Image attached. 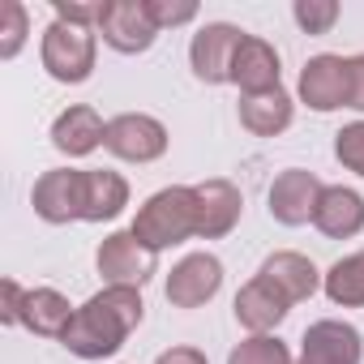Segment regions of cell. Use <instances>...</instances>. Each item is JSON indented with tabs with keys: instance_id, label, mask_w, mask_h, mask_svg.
<instances>
[{
	"instance_id": "obj_1",
	"label": "cell",
	"mask_w": 364,
	"mask_h": 364,
	"mask_svg": "<svg viewBox=\"0 0 364 364\" xmlns=\"http://www.w3.org/2000/svg\"><path fill=\"white\" fill-rule=\"evenodd\" d=\"M141 317H146L141 287H103L73 313L60 343L77 360H107L124 347V338L141 326Z\"/></svg>"
},
{
	"instance_id": "obj_2",
	"label": "cell",
	"mask_w": 364,
	"mask_h": 364,
	"mask_svg": "<svg viewBox=\"0 0 364 364\" xmlns=\"http://www.w3.org/2000/svg\"><path fill=\"white\" fill-rule=\"evenodd\" d=\"M137 245H146L150 253H163L171 245H185L189 236H198V189L193 185H171L159 189L154 198H146L133 215Z\"/></svg>"
},
{
	"instance_id": "obj_3",
	"label": "cell",
	"mask_w": 364,
	"mask_h": 364,
	"mask_svg": "<svg viewBox=\"0 0 364 364\" xmlns=\"http://www.w3.org/2000/svg\"><path fill=\"white\" fill-rule=\"evenodd\" d=\"M95 31L86 26H69V22H52L43 31V43H39V60L48 69V77L65 82V86H77L95 73Z\"/></svg>"
},
{
	"instance_id": "obj_4",
	"label": "cell",
	"mask_w": 364,
	"mask_h": 364,
	"mask_svg": "<svg viewBox=\"0 0 364 364\" xmlns=\"http://www.w3.org/2000/svg\"><path fill=\"white\" fill-rule=\"evenodd\" d=\"M31 206L43 223H73L86 219V171L82 167H52L35 180Z\"/></svg>"
},
{
	"instance_id": "obj_5",
	"label": "cell",
	"mask_w": 364,
	"mask_h": 364,
	"mask_svg": "<svg viewBox=\"0 0 364 364\" xmlns=\"http://www.w3.org/2000/svg\"><path fill=\"white\" fill-rule=\"evenodd\" d=\"M99 35L107 48L137 56L159 39V26L150 18L146 0H103V14H99Z\"/></svg>"
},
{
	"instance_id": "obj_6",
	"label": "cell",
	"mask_w": 364,
	"mask_h": 364,
	"mask_svg": "<svg viewBox=\"0 0 364 364\" xmlns=\"http://www.w3.org/2000/svg\"><path fill=\"white\" fill-rule=\"evenodd\" d=\"M103 146L124 163H154L167 154V129H163V120H154L146 112H124V116L107 120Z\"/></svg>"
},
{
	"instance_id": "obj_7",
	"label": "cell",
	"mask_w": 364,
	"mask_h": 364,
	"mask_svg": "<svg viewBox=\"0 0 364 364\" xmlns=\"http://www.w3.org/2000/svg\"><path fill=\"white\" fill-rule=\"evenodd\" d=\"M240 43H245V31H240V26H232V22H206V26L193 35V43H189V65H193V73H198L206 86L232 82V60H236Z\"/></svg>"
},
{
	"instance_id": "obj_8",
	"label": "cell",
	"mask_w": 364,
	"mask_h": 364,
	"mask_svg": "<svg viewBox=\"0 0 364 364\" xmlns=\"http://www.w3.org/2000/svg\"><path fill=\"white\" fill-rule=\"evenodd\" d=\"M154 257L146 245H137L133 232H112L99 253H95V266L99 274L107 279V287H146L150 274H154Z\"/></svg>"
},
{
	"instance_id": "obj_9",
	"label": "cell",
	"mask_w": 364,
	"mask_h": 364,
	"mask_svg": "<svg viewBox=\"0 0 364 364\" xmlns=\"http://www.w3.org/2000/svg\"><path fill=\"white\" fill-rule=\"evenodd\" d=\"M223 287V262L215 253H189L180 257L167 274V300L176 309H202Z\"/></svg>"
},
{
	"instance_id": "obj_10",
	"label": "cell",
	"mask_w": 364,
	"mask_h": 364,
	"mask_svg": "<svg viewBox=\"0 0 364 364\" xmlns=\"http://www.w3.org/2000/svg\"><path fill=\"white\" fill-rule=\"evenodd\" d=\"M321 189H326V185H321L313 171H304V167L279 171L274 185H270V193H266L270 219L283 223V228H304V223H313V210H317Z\"/></svg>"
},
{
	"instance_id": "obj_11",
	"label": "cell",
	"mask_w": 364,
	"mask_h": 364,
	"mask_svg": "<svg viewBox=\"0 0 364 364\" xmlns=\"http://www.w3.org/2000/svg\"><path fill=\"white\" fill-rule=\"evenodd\" d=\"M300 99L313 107V112H334V107H347L351 99V73H347V56H313L304 60L300 69Z\"/></svg>"
},
{
	"instance_id": "obj_12",
	"label": "cell",
	"mask_w": 364,
	"mask_h": 364,
	"mask_svg": "<svg viewBox=\"0 0 364 364\" xmlns=\"http://www.w3.org/2000/svg\"><path fill=\"white\" fill-rule=\"evenodd\" d=\"M360 355H364L360 330L334 317L313 321L300 338V364H360Z\"/></svg>"
},
{
	"instance_id": "obj_13",
	"label": "cell",
	"mask_w": 364,
	"mask_h": 364,
	"mask_svg": "<svg viewBox=\"0 0 364 364\" xmlns=\"http://www.w3.org/2000/svg\"><path fill=\"white\" fill-rule=\"evenodd\" d=\"M198 189V236L202 240H223L236 223H240V210H245V198L232 180H202Z\"/></svg>"
},
{
	"instance_id": "obj_14",
	"label": "cell",
	"mask_w": 364,
	"mask_h": 364,
	"mask_svg": "<svg viewBox=\"0 0 364 364\" xmlns=\"http://www.w3.org/2000/svg\"><path fill=\"white\" fill-rule=\"evenodd\" d=\"M279 73H283V60L274 43H266L262 35H245L232 60V86H240V95H266V90H279Z\"/></svg>"
},
{
	"instance_id": "obj_15",
	"label": "cell",
	"mask_w": 364,
	"mask_h": 364,
	"mask_svg": "<svg viewBox=\"0 0 364 364\" xmlns=\"http://www.w3.org/2000/svg\"><path fill=\"white\" fill-rule=\"evenodd\" d=\"M313 228L330 240H351L364 232V198L343 185H326L313 210Z\"/></svg>"
},
{
	"instance_id": "obj_16",
	"label": "cell",
	"mask_w": 364,
	"mask_h": 364,
	"mask_svg": "<svg viewBox=\"0 0 364 364\" xmlns=\"http://www.w3.org/2000/svg\"><path fill=\"white\" fill-rule=\"evenodd\" d=\"M291 313V304H287V296L270 283V279H249L240 291H236V321L245 326V330H253V334H270L283 317Z\"/></svg>"
},
{
	"instance_id": "obj_17",
	"label": "cell",
	"mask_w": 364,
	"mask_h": 364,
	"mask_svg": "<svg viewBox=\"0 0 364 364\" xmlns=\"http://www.w3.org/2000/svg\"><path fill=\"white\" fill-rule=\"evenodd\" d=\"M103 137H107V124H103V116H99L95 107H86V103L65 107V112L52 120V146H56L60 154H69V159H82V154L99 150Z\"/></svg>"
},
{
	"instance_id": "obj_18",
	"label": "cell",
	"mask_w": 364,
	"mask_h": 364,
	"mask_svg": "<svg viewBox=\"0 0 364 364\" xmlns=\"http://www.w3.org/2000/svg\"><path fill=\"white\" fill-rule=\"evenodd\" d=\"M257 274H262V279H270V283L287 296V304H300V300H309V296L321 287L317 266H313L304 253H291V249L270 253V257L262 262V270H257Z\"/></svg>"
},
{
	"instance_id": "obj_19",
	"label": "cell",
	"mask_w": 364,
	"mask_h": 364,
	"mask_svg": "<svg viewBox=\"0 0 364 364\" xmlns=\"http://www.w3.org/2000/svg\"><path fill=\"white\" fill-rule=\"evenodd\" d=\"M73 313H77V309H73L56 287H31V291H26V304H22V326H26L31 334H43V338H65Z\"/></svg>"
},
{
	"instance_id": "obj_20",
	"label": "cell",
	"mask_w": 364,
	"mask_h": 364,
	"mask_svg": "<svg viewBox=\"0 0 364 364\" xmlns=\"http://www.w3.org/2000/svg\"><path fill=\"white\" fill-rule=\"evenodd\" d=\"M296 116V103L291 95L279 86V90H266V95H240V124L257 137H274L291 124Z\"/></svg>"
},
{
	"instance_id": "obj_21",
	"label": "cell",
	"mask_w": 364,
	"mask_h": 364,
	"mask_svg": "<svg viewBox=\"0 0 364 364\" xmlns=\"http://www.w3.org/2000/svg\"><path fill=\"white\" fill-rule=\"evenodd\" d=\"M129 206V180L120 171H86V223H107Z\"/></svg>"
},
{
	"instance_id": "obj_22",
	"label": "cell",
	"mask_w": 364,
	"mask_h": 364,
	"mask_svg": "<svg viewBox=\"0 0 364 364\" xmlns=\"http://www.w3.org/2000/svg\"><path fill=\"white\" fill-rule=\"evenodd\" d=\"M321 287H326L330 304H338V309H364V249L338 257L321 274Z\"/></svg>"
},
{
	"instance_id": "obj_23",
	"label": "cell",
	"mask_w": 364,
	"mask_h": 364,
	"mask_svg": "<svg viewBox=\"0 0 364 364\" xmlns=\"http://www.w3.org/2000/svg\"><path fill=\"white\" fill-rule=\"evenodd\" d=\"M228 364H291V351H287V343L274 338V334H249L245 343L232 347Z\"/></svg>"
},
{
	"instance_id": "obj_24",
	"label": "cell",
	"mask_w": 364,
	"mask_h": 364,
	"mask_svg": "<svg viewBox=\"0 0 364 364\" xmlns=\"http://www.w3.org/2000/svg\"><path fill=\"white\" fill-rule=\"evenodd\" d=\"M26 35H31V14H26V5H22V0H5V5H0V56L14 60V56L22 52Z\"/></svg>"
},
{
	"instance_id": "obj_25",
	"label": "cell",
	"mask_w": 364,
	"mask_h": 364,
	"mask_svg": "<svg viewBox=\"0 0 364 364\" xmlns=\"http://www.w3.org/2000/svg\"><path fill=\"white\" fill-rule=\"evenodd\" d=\"M291 18L304 35H330V26L338 22V0H296Z\"/></svg>"
},
{
	"instance_id": "obj_26",
	"label": "cell",
	"mask_w": 364,
	"mask_h": 364,
	"mask_svg": "<svg viewBox=\"0 0 364 364\" xmlns=\"http://www.w3.org/2000/svg\"><path fill=\"white\" fill-rule=\"evenodd\" d=\"M334 159H338L347 171L364 176V120H351V124H343V129L334 133Z\"/></svg>"
},
{
	"instance_id": "obj_27",
	"label": "cell",
	"mask_w": 364,
	"mask_h": 364,
	"mask_svg": "<svg viewBox=\"0 0 364 364\" xmlns=\"http://www.w3.org/2000/svg\"><path fill=\"white\" fill-rule=\"evenodd\" d=\"M146 5H150V18H154L159 31H167V26H185V22L198 18V5H193V0H146Z\"/></svg>"
},
{
	"instance_id": "obj_28",
	"label": "cell",
	"mask_w": 364,
	"mask_h": 364,
	"mask_svg": "<svg viewBox=\"0 0 364 364\" xmlns=\"http://www.w3.org/2000/svg\"><path fill=\"white\" fill-rule=\"evenodd\" d=\"M56 22H69V26H86V31H99V14L103 5H65V0H56Z\"/></svg>"
},
{
	"instance_id": "obj_29",
	"label": "cell",
	"mask_w": 364,
	"mask_h": 364,
	"mask_svg": "<svg viewBox=\"0 0 364 364\" xmlns=\"http://www.w3.org/2000/svg\"><path fill=\"white\" fill-rule=\"evenodd\" d=\"M0 296H5V304H0V321H5V326H22L26 291L18 287V279H5V283H0Z\"/></svg>"
},
{
	"instance_id": "obj_30",
	"label": "cell",
	"mask_w": 364,
	"mask_h": 364,
	"mask_svg": "<svg viewBox=\"0 0 364 364\" xmlns=\"http://www.w3.org/2000/svg\"><path fill=\"white\" fill-rule=\"evenodd\" d=\"M347 73H351V99H347V107L351 112H364V52L360 56H347Z\"/></svg>"
},
{
	"instance_id": "obj_31",
	"label": "cell",
	"mask_w": 364,
	"mask_h": 364,
	"mask_svg": "<svg viewBox=\"0 0 364 364\" xmlns=\"http://www.w3.org/2000/svg\"><path fill=\"white\" fill-rule=\"evenodd\" d=\"M154 364H206V355L198 347H167Z\"/></svg>"
}]
</instances>
